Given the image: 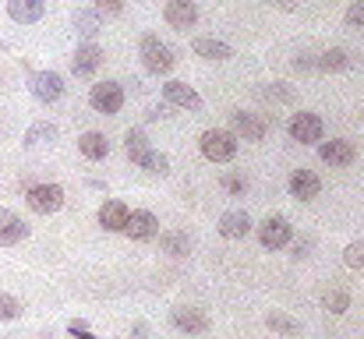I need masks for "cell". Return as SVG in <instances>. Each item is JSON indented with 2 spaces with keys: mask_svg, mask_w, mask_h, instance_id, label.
<instances>
[{
  "mask_svg": "<svg viewBox=\"0 0 364 339\" xmlns=\"http://www.w3.org/2000/svg\"><path fill=\"white\" fill-rule=\"evenodd\" d=\"M78 152H82L85 159L100 163V159L110 156V138H107L103 131H85V134L78 138Z\"/></svg>",
  "mask_w": 364,
  "mask_h": 339,
  "instance_id": "obj_21",
  "label": "cell"
},
{
  "mask_svg": "<svg viewBox=\"0 0 364 339\" xmlns=\"http://www.w3.org/2000/svg\"><path fill=\"white\" fill-rule=\"evenodd\" d=\"M220 184H223L230 195H244V191H247V181L237 177V173H223V181H220Z\"/></svg>",
  "mask_w": 364,
  "mask_h": 339,
  "instance_id": "obj_33",
  "label": "cell"
},
{
  "mask_svg": "<svg viewBox=\"0 0 364 339\" xmlns=\"http://www.w3.org/2000/svg\"><path fill=\"white\" fill-rule=\"evenodd\" d=\"M124 233H127L131 240H152V237H159V220H156V212H149V209H131Z\"/></svg>",
  "mask_w": 364,
  "mask_h": 339,
  "instance_id": "obj_13",
  "label": "cell"
},
{
  "mask_svg": "<svg viewBox=\"0 0 364 339\" xmlns=\"http://www.w3.org/2000/svg\"><path fill=\"white\" fill-rule=\"evenodd\" d=\"M322 308H326L329 315H343V311L350 308V294H347V290H329V294L322 297Z\"/></svg>",
  "mask_w": 364,
  "mask_h": 339,
  "instance_id": "obj_29",
  "label": "cell"
},
{
  "mask_svg": "<svg viewBox=\"0 0 364 339\" xmlns=\"http://www.w3.org/2000/svg\"><path fill=\"white\" fill-rule=\"evenodd\" d=\"M68 333H71L75 339H100L85 322H82V318H71V322H68Z\"/></svg>",
  "mask_w": 364,
  "mask_h": 339,
  "instance_id": "obj_34",
  "label": "cell"
},
{
  "mask_svg": "<svg viewBox=\"0 0 364 339\" xmlns=\"http://www.w3.org/2000/svg\"><path fill=\"white\" fill-rule=\"evenodd\" d=\"M191 50H195V57H202V60H230V57H234V50H230L223 39H213V36L191 39Z\"/></svg>",
  "mask_w": 364,
  "mask_h": 339,
  "instance_id": "obj_20",
  "label": "cell"
},
{
  "mask_svg": "<svg viewBox=\"0 0 364 339\" xmlns=\"http://www.w3.org/2000/svg\"><path fill=\"white\" fill-rule=\"evenodd\" d=\"M227 240H244L251 230H255V223H251V216L244 212V209H230V212H223L220 216V226H216Z\"/></svg>",
  "mask_w": 364,
  "mask_h": 339,
  "instance_id": "obj_18",
  "label": "cell"
},
{
  "mask_svg": "<svg viewBox=\"0 0 364 339\" xmlns=\"http://www.w3.org/2000/svg\"><path fill=\"white\" fill-rule=\"evenodd\" d=\"M0 134H4V131H0Z\"/></svg>",
  "mask_w": 364,
  "mask_h": 339,
  "instance_id": "obj_41",
  "label": "cell"
},
{
  "mask_svg": "<svg viewBox=\"0 0 364 339\" xmlns=\"http://www.w3.org/2000/svg\"><path fill=\"white\" fill-rule=\"evenodd\" d=\"M89 107L96 113H107V117L121 113L124 110V85L121 82H96V85L89 89Z\"/></svg>",
  "mask_w": 364,
  "mask_h": 339,
  "instance_id": "obj_5",
  "label": "cell"
},
{
  "mask_svg": "<svg viewBox=\"0 0 364 339\" xmlns=\"http://www.w3.org/2000/svg\"><path fill=\"white\" fill-rule=\"evenodd\" d=\"M163 99L170 103V107H181V110H188V113H202V96L188 85V82H166L163 85Z\"/></svg>",
  "mask_w": 364,
  "mask_h": 339,
  "instance_id": "obj_8",
  "label": "cell"
},
{
  "mask_svg": "<svg viewBox=\"0 0 364 339\" xmlns=\"http://www.w3.org/2000/svg\"><path fill=\"white\" fill-rule=\"evenodd\" d=\"M96 11L114 18V14H121V11H124V0H96Z\"/></svg>",
  "mask_w": 364,
  "mask_h": 339,
  "instance_id": "obj_35",
  "label": "cell"
},
{
  "mask_svg": "<svg viewBox=\"0 0 364 339\" xmlns=\"http://www.w3.org/2000/svg\"><path fill=\"white\" fill-rule=\"evenodd\" d=\"M138 166H141L145 173H152V177H166V173H170V156H166V152L149 149V152L138 159Z\"/></svg>",
  "mask_w": 364,
  "mask_h": 339,
  "instance_id": "obj_25",
  "label": "cell"
},
{
  "mask_svg": "<svg viewBox=\"0 0 364 339\" xmlns=\"http://www.w3.org/2000/svg\"><path fill=\"white\" fill-rule=\"evenodd\" d=\"M347 25H354V28H364V0H354L350 7H347Z\"/></svg>",
  "mask_w": 364,
  "mask_h": 339,
  "instance_id": "obj_32",
  "label": "cell"
},
{
  "mask_svg": "<svg viewBox=\"0 0 364 339\" xmlns=\"http://www.w3.org/2000/svg\"><path fill=\"white\" fill-rule=\"evenodd\" d=\"M0 50H7V43H4V39H0Z\"/></svg>",
  "mask_w": 364,
  "mask_h": 339,
  "instance_id": "obj_40",
  "label": "cell"
},
{
  "mask_svg": "<svg viewBox=\"0 0 364 339\" xmlns=\"http://www.w3.org/2000/svg\"><path fill=\"white\" fill-rule=\"evenodd\" d=\"M100 28H103V14L100 11H75V32L85 43H92L100 36Z\"/></svg>",
  "mask_w": 364,
  "mask_h": 339,
  "instance_id": "obj_22",
  "label": "cell"
},
{
  "mask_svg": "<svg viewBox=\"0 0 364 339\" xmlns=\"http://www.w3.org/2000/svg\"><path fill=\"white\" fill-rule=\"evenodd\" d=\"M32 233V226L25 223L14 209H0V247H14Z\"/></svg>",
  "mask_w": 364,
  "mask_h": 339,
  "instance_id": "obj_12",
  "label": "cell"
},
{
  "mask_svg": "<svg viewBox=\"0 0 364 339\" xmlns=\"http://www.w3.org/2000/svg\"><path fill=\"white\" fill-rule=\"evenodd\" d=\"M308 251H311V240H301V244H294V258L301 262V258H308Z\"/></svg>",
  "mask_w": 364,
  "mask_h": 339,
  "instance_id": "obj_37",
  "label": "cell"
},
{
  "mask_svg": "<svg viewBox=\"0 0 364 339\" xmlns=\"http://www.w3.org/2000/svg\"><path fill=\"white\" fill-rule=\"evenodd\" d=\"M46 14V0H7V18L18 25H36Z\"/></svg>",
  "mask_w": 364,
  "mask_h": 339,
  "instance_id": "obj_19",
  "label": "cell"
},
{
  "mask_svg": "<svg viewBox=\"0 0 364 339\" xmlns=\"http://www.w3.org/2000/svg\"><path fill=\"white\" fill-rule=\"evenodd\" d=\"M318 68H326V71H347V68H350V57H347V50L333 46V50H326V53H322Z\"/></svg>",
  "mask_w": 364,
  "mask_h": 339,
  "instance_id": "obj_28",
  "label": "cell"
},
{
  "mask_svg": "<svg viewBox=\"0 0 364 339\" xmlns=\"http://www.w3.org/2000/svg\"><path fill=\"white\" fill-rule=\"evenodd\" d=\"M343 262H347L350 269H364V240L347 244V251H343Z\"/></svg>",
  "mask_w": 364,
  "mask_h": 339,
  "instance_id": "obj_31",
  "label": "cell"
},
{
  "mask_svg": "<svg viewBox=\"0 0 364 339\" xmlns=\"http://www.w3.org/2000/svg\"><path fill=\"white\" fill-rule=\"evenodd\" d=\"M287 134L297 141V145H318L322 141V134H326V124H322V117L318 113H294L290 120H287Z\"/></svg>",
  "mask_w": 364,
  "mask_h": 339,
  "instance_id": "obj_4",
  "label": "cell"
},
{
  "mask_svg": "<svg viewBox=\"0 0 364 339\" xmlns=\"http://www.w3.org/2000/svg\"><path fill=\"white\" fill-rule=\"evenodd\" d=\"M287 188H290V195L297 198V202H315L318 198V191H322V181L311 173V170H294L290 173V181H287Z\"/></svg>",
  "mask_w": 364,
  "mask_h": 339,
  "instance_id": "obj_16",
  "label": "cell"
},
{
  "mask_svg": "<svg viewBox=\"0 0 364 339\" xmlns=\"http://www.w3.org/2000/svg\"><path fill=\"white\" fill-rule=\"evenodd\" d=\"M25 205L36 212V216H53L60 212L64 205V188L60 184H32L25 191Z\"/></svg>",
  "mask_w": 364,
  "mask_h": 339,
  "instance_id": "obj_3",
  "label": "cell"
},
{
  "mask_svg": "<svg viewBox=\"0 0 364 339\" xmlns=\"http://www.w3.org/2000/svg\"><path fill=\"white\" fill-rule=\"evenodd\" d=\"M64 89L68 85H64V78L57 71H32L28 75V92H32L36 103H46L50 107V103H57L64 96Z\"/></svg>",
  "mask_w": 364,
  "mask_h": 339,
  "instance_id": "obj_6",
  "label": "cell"
},
{
  "mask_svg": "<svg viewBox=\"0 0 364 339\" xmlns=\"http://www.w3.org/2000/svg\"><path fill=\"white\" fill-rule=\"evenodd\" d=\"M159 247H163L166 254L181 258V254H188V251H191V240H188V233H177V230H170V233H159Z\"/></svg>",
  "mask_w": 364,
  "mask_h": 339,
  "instance_id": "obj_27",
  "label": "cell"
},
{
  "mask_svg": "<svg viewBox=\"0 0 364 339\" xmlns=\"http://www.w3.org/2000/svg\"><path fill=\"white\" fill-rule=\"evenodd\" d=\"M100 64H103V46H96V43H82L75 50V57H71L75 78H92L100 71Z\"/></svg>",
  "mask_w": 364,
  "mask_h": 339,
  "instance_id": "obj_10",
  "label": "cell"
},
{
  "mask_svg": "<svg viewBox=\"0 0 364 339\" xmlns=\"http://www.w3.org/2000/svg\"><path fill=\"white\" fill-rule=\"evenodd\" d=\"M269 4H276L279 11H297V0H269Z\"/></svg>",
  "mask_w": 364,
  "mask_h": 339,
  "instance_id": "obj_39",
  "label": "cell"
},
{
  "mask_svg": "<svg viewBox=\"0 0 364 339\" xmlns=\"http://www.w3.org/2000/svg\"><path fill=\"white\" fill-rule=\"evenodd\" d=\"M198 149H202V156L209 163H230L237 156V134L223 131V127H209V131H202Z\"/></svg>",
  "mask_w": 364,
  "mask_h": 339,
  "instance_id": "obj_2",
  "label": "cell"
},
{
  "mask_svg": "<svg viewBox=\"0 0 364 339\" xmlns=\"http://www.w3.org/2000/svg\"><path fill=\"white\" fill-rule=\"evenodd\" d=\"M163 117H170V103H159V107L145 110V120H163Z\"/></svg>",
  "mask_w": 364,
  "mask_h": 339,
  "instance_id": "obj_36",
  "label": "cell"
},
{
  "mask_svg": "<svg viewBox=\"0 0 364 339\" xmlns=\"http://www.w3.org/2000/svg\"><path fill=\"white\" fill-rule=\"evenodd\" d=\"M265 325L272 333H279V336H301V322L290 318V315H283V311H269L265 315Z\"/></svg>",
  "mask_w": 364,
  "mask_h": 339,
  "instance_id": "obj_26",
  "label": "cell"
},
{
  "mask_svg": "<svg viewBox=\"0 0 364 339\" xmlns=\"http://www.w3.org/2000/svg\"><path fill=\"white\" fill-rule=\"evenodd\" d=\"M170 322H173L177 333H188V336H205L209 325H213V322H209L202 311H195V308H173V311H170Z\"/></svg>",
  "mask_w": 364,
  "mask_h": 339,
  "instance_id": "obj_14",
  "label": "cell"
},
{
  "mask_svg": "<svg viewBox=\"0 0 364 339\" xmlns=\"http://www.w3.org/2000/svg\"><path fill=\"white\" fill-rule=\"evenodd\" d=\"M127 216H131V209L124 205L121 198H107V202L100 205V226H103L107 233H124Z\"/></svg>",
  "mask_w": 364,
  "mask_h": 339,
  "instance_id": "obj_17",
  "label": "cell"
},
{
  "mask_svg": "<svg viewBox=\"0 0 364 339\" xmlns=\"http://www.w3.org/2000/svg\"><path fill=\"white\" fill-rule=\"evenodd\" d=\"M318 159L326 166H350L358 159V149L343 138H329V141H318Z\"/></svg>",
  "mask_w": 364,
  "mask_h": 339,
  "instance_id": "obj_11",
  "label": "cell"
},
{
  "mask_svg": "<svg viewBox=\"0 0 364 339\" xmlns=\"http://www.w3.org/2000/svg\"><path fill=\"white\" fill-rule=\"evenodd\" d=\"M163 18H166L170 28L188 32V28H195V21H198V7H195V0H166Z\"/></svg>",
  "mask_w": 364,
  "mask_h": 339,
  "instance_id": "obj_9",
  "label": "cell"
},
{
  "mask_svg": "<svg viewBox=\"0 0 364 339\" xmlns=\"http://www.w3.org/2000/svg\"><path fill=\"white\" fill-rule=\"evenodd\" d=\"M230 127L244 141H265V134H269V124L265 120H258L255 113H244V110L230 113Z\"/></svg>",
  "mask_w": 364,
  "mask_h": 339,
  "instance_id": "obj_15",
  "label": "cell"
},
{
  "mask_svg": "<svg viewBox=\"0 0 364 339\" xmlns=\"http://www.w3.org/2000/svg\"><path fill=\"white\" fill-rule=\"evenodd\" d=\"M21 311H25V304L18 297L0 294V322H14V318H21Z\"/></svg>",
  "mask_w": 364,
  "mask_h": 339,
  "instance_id": "obj_30",
  "label": "cell"
},
{
  "mask_svg": "<svg viewBox=\"0 0 364 339\" xmlns=\"http://www.w3.org/2000/svg\"><path fill=\"white\" fill-rule=\"evenodd\" d=\"M173 64H177V57H173V50L159 39V36H152V32H145L141 36V68L149 71V75H170L173 71Z\"/></svg>",
  "mask_w": 364,
  "mask_h": 339,
  "instance_id": "obj_1",
  "label": "cell"
},
{
  "mask_svg": "<svg viewBox=\"0 0 364 339\" xmlns=\"http://www.w3.org/2000/svg\"><path fill=\"white\" fill-rule=\"evenodd\" d=\"M152 145H149V138H145V131H138V127H131L127 134H124V152H127V159L131 163H138L145 152H149Z\"/></svg>",
  "mask_w": 364,
  "mask_h": 339,
  "instance_id": "obj_24",
  "label": "cell"
},
{
  "mask_svg": "<svg viewBox=\"0 0 364 339\" xmlns=\"http://www.w3.org/2000/svg\"><path fill=\"white\" fill-rule=\"evenodd\" d=\"M131 336H134V339H145V336H149V325H145V322H134Z\"/></svg>",
  "mask_w": 364,
  "mask_h": 339,
  "instance_id": "obj_38",
  "label": "cell"
},
{
  "mask_svg": "<svg viewBox=\"0 0 364 339\" xmlns=\"http://www.w3.org/2000/svg\"><path fill=\"white\" fill-rule=\"evenodd\" d=\"M290 237H294V226H290V220H283V216H269L265 223L258 226V244H262L265 251L287 247Z\"/></svg>",
  "mask_w": 364,
  "mask_h": 339,
  "instance_id": "obj_7",
  "label": "cell"
},
{
  "mask_svg": "<svg viewBox=\"0 0 364 339\" xmlns=\"http://www.w3.org/2000/svg\"><path fill=\"white\" fill-rule=\"evenodd\" d=\"M53 141H57V124H50V120H36V124L25 131V149L53 145Z\"/></svg>",
  "mask_w": 364,
  "mask_h": 339,
  "instance_id": "obj_23",
  "label": "cell"
}]
</instances>
